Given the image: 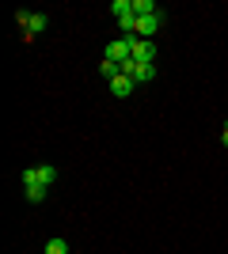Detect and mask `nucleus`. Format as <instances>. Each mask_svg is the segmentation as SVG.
I'll list each match as a JSON object with an SVG mask.
<instances>
[{"label": "nucleus", "instance_id": "nucleus-8", "mask_svg": "<svg viewBox=\"0 0 228 254\" xmlns=\"http://www.w3.org/2000/svg\"><path fill=\"white\" fill-rule=\"evenodd\" d=\"M42 254H69V239H61V235H54L50 243H46Z\"/></svg>", "mask_w": 228, "mask_h": 254}, {"label": "nucleus", "instance_id": "nucleus-9", "mask_svg": "<svg viewBox=\"0 0 228 254\" xmlns=\"http://www.w3.org/2000/svg\"><path fill=\"white\" fill-rule=\"evenodd\" d=\"M99 72L107 76V80H114V76H122V64L110 61V57H103V64H99Z\"/></svg>", "mask_w": 228, "mask_h": 254}, {"label": "nucleus", "instance_id": "nucleus-11", "mask_svg": "<svg viewBox=\"0 0 228 254\" xmlns=\"http://www.w3.org/2000/svg\"><path fill=\"white\" fill-rule=\"evenodd\" d=\"M152 76H156V64H141V61H137V72H133V80H137V84H145V80H152Z\"/></svg>", "mask_w": 228, "mask_h": 254}, {"label": "nucleus", "instance_id": "nucleus-13", "mask_svg": "<svg viewBox=\"0 0 228 254\" xmlns=\"http://www.w3.org/2000/svg\"><path fill=\"white\" fill-rule=\"evenodd\" d=\"M221 144L228 148V122H225V133H221Z\"/></svg>", "mask_w": 228, "mask_h": 254}, {"label": "nucleus", "instance_id": "nucleus-5", "mask_svg": "<svg viewBox=\"0 0 228 254\" xmlns=\"http://www.w3.org/2000/svg\"><path fill=\"white\" fill-rule=\"evenodd\" d=\"M133 84H137V80H130V76H114V80H110V95L114 99H130Z\"/></svg>", "mask_w": 228, "mask_h": 254}, {"label": "nucleus", "instance_id": "nucleus-2", "mask_svg": "<svg viewBox=\"0 0 228 254\" xmlns=\"http://www.w3.org/2000/svg\"><path fill=\"white\" fill-rule=\"evenodd\" d=\"M133 42V61H141V64H156V42H145V38H137V34H126Z\"/></svg>", "mask_w": 228, "mask_h": 254}, {"label": "nucleus", "instance_id": "nucleus-4", "mask_svg": "<svg viewBox=\"0 0 228 254\" xmlns=\"http://www.w3.org/2000/svg\"><path fill=\"white\" fill-rule=\"evenodd\" d=\"M107 57H110V61H130V57H133V42H130V38H126V34H122V38H118V42H107Z\"/></svg>", "mask_w": 228, "mask_h": 254}, {"label": "nucleus", "instance_id": "nucleus-1", "mask_svg": "<svg viewBox=\"0 0 228 254\" xmlns=\"http://www.w3.org/2000/svg\"><path fill=\"white\" fill-rule=\"evenodd\" d=\"M19 23H23V42H34V38L50 27V19H46L42 11H27V8L19 11Z\"/></svg>", "mask_w": 228, "mask_h": 254}, {"label": "nucleus", "instance_id": "nucleus-7", "mask_svg": "<svg viewBox=\"0 0 228 254\" xmlns=\"http://www.w3.org/2000/svg\"><path fill=\"white\" fill-rule=\"evenodd\" d=\"M34 175H38V182H46V186H54V182H57V167H54V163H38Z\"/></svg>", "mask_w": 228, "mask_h": 254}, {"label": "nucleus", "instance_id": "nucleus-12", "mask_svg": "<svg viewBox=\"0 0 228 254\" xmlns=\"http://www.w3.org/2000/svg\"><path fill=\"white\" fill-rule=\"evenodd\" d=\"M110 11H114V15H133V0H114V4H110Z\"/></svg>", "mask_w": 228, "mask_h": 254}, {"label": "nucleus", "instance_id": "nucleus-3", "mask_svg": "<svg viewBox=\"0 0 228 254\" xmlns=\"http://www.w3.org/2000/svg\"><path fill=\"white\" fill-rule=\"evenodd\" d=\"M160 23H163V11H156V15H137V38L152 42L156 31H160Z\"/></svg>", "mask_w": 228, "mask_h": 254}, {"label": "nucleus", "instance_id": "nucleus-10", "mask_svg": "<svg viewBox=\"0 0 228 254\" xmlns=\"http://www.w3.org/2000/svg\"><path fill=\"white\" fill-rule=\"evenodd\" d=\"M133 11H137V15H156V0H133Z\"/></svg>", "mask_w": 228, "mask_h": 254}, {"label": "nucleus", "instance_id": "nucleus-6", "mask_svg": "<svg viewBox=\"0 0 228 254\" xmlns=\"http://www.w3.org/2000/svg\"><path fill=\"white\" fill-rule=\"evenodd\" d=\"M46 190H50L46 182H27V186H23V193H27V201H31V205H42L46 201Z\"/></svg>", "mask_w": 228, "mask_h": 254}]
</instances>
